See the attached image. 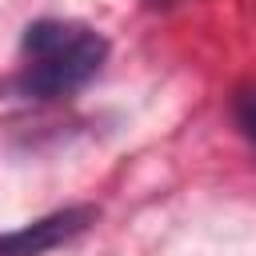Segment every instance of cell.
<instances>
[{
	"mask_svg": "<svg viewBox=\"0 0 256 256\" xmlns=\"http://www.w3.org/2000/svg\"><path fill=\"white\" fill-rule=\"evenodd\" d=\"M108 56V40L88 24L72 20H36L24 32V76L20 92L36 100H56L84 88Z\"/></svg>",
	"mask_w": 256,
	"mask_h": 256,
	"instance_id": "cell-1",
	"label": "cell"
},
{
	"mask_svg": "<svg viewBox=\"0 0 256 256\" xmlns=\"http://www.w3.org/2000/svg\"><path fill=\"white\" fill-rule=\"evenodd\" d=\"M92 220H96L92 204H76V208L40 216V220H32V224H24L16 232H4L0 236V256H44V252L68 244L72 236H80Z\"/></svg>",
	"mask_w": 256,
	"mask_h": 256,
	"instance_id": "cell-2",
	"label": "cell"
},
{
	"mask_svg": "<svg viewBox=\"0 0 256 256\" xmlns=\"http://www.w3.org/2000/svg\"><path fill=\"white\" fill-rule=\"evenodd\" d=\"M236 120H240V128L256 140V92H240V100H236Z\"/></svg>",
	"mask_w": 256,
	"mask_h": 256,
	"instance_id": "cell-3",
	"label": "cell"
}]
</instances>
